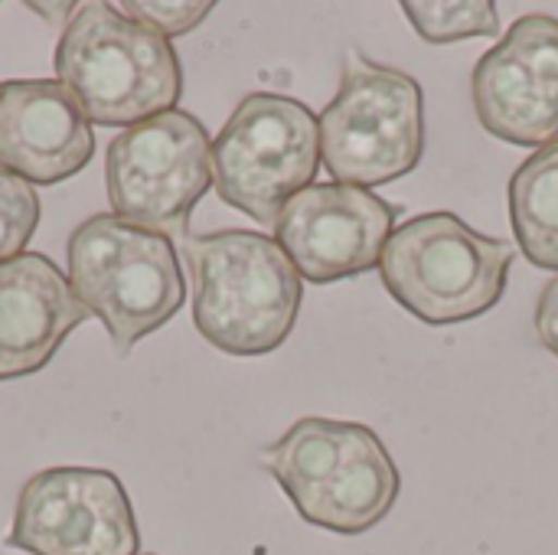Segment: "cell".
Listing matches in <instances>:
<instances>
[{
	"mask_svg": "<svg viewBox=\"0 0 558 555\" xmlns=\"http://www.w3.org/2000/svg\"><path fill=\"white\" fill-rule=\"evenodd\" d=\"M59 85L82 114L105 128H134L173 111L183 69L173 43L114 10L82 3L56 46Z\"/></svg>",
	"mask_w": 558,
	"mask_h": 555,
	"instance_id": "6da1fadb",
	"label": "cell"
},
{
	"mask_svg": "<svg viewBox=\"0 0 558 555\" xmlns=\"http://www.w3.org/2000/svg\"><path fill=\"white\" fill-rule=\"evenodd\" d=\"M196 330L229 357L278 350L301 311V275L262 232L229 229L186 242Z\"/></svg>",
	"mask_w": 558,
	"mask_h": 555,
	"instance_id": "7a4b0ae2",
	"label": "cell"
},
{
	"mask_svg": "<svg viewBox=\"0 0 558 555\" xmlns=\"http://www.w3.org/2000/svg\"><path fill=\"white\" fill-rule=\"evenodd\" d=\"M69 285L95 314L118 357L160 330L186 298L177 249L167 236L101 213L69 236Z\"/></svg>",
	"mask_w": 558,
	"mask_h": 555,
	"instance_id": "3957f363",
	"label": "cell"
},
{
	"mask_svg": "<svg viewBox=\"0 0 558 555\" xmlns=\"http://www.w3.org/2000/svg\"><path fill=\"white\" fill-rule=\"evenodd\" d=\"M513 249L454 213H422L392 229L379 275L386 291L432 327L464 324L500 304Z\"/></svg>",
	"mask_w": 558,
	"mask_h": 555,
	"instance_id": "277c9868",
	"label": "cell"
},
{
	"mask_svg": "<svg viewBox=\"0 0 558 555\" xmlns=\"http://www.w3.org/2000/svg\"><path fill=\"white\" fill-rule=\"evenodd\" d=\"M317 121L324 167L347 186L392 183L412 173L425 150L422 85L360 49L347 52L340 88Z\"/></svg>",
	"mask_w": 558,
	"mask_h": 555,
	"instance_id": "5b68a950",
	"label": "cell"
},
{
	"mask_svg": "<svg viewBox=\"0 0 558 555\" xmlns=\"http://www.w3.org/2000/svg\"><path fill=\"white\" fill-rule=\"evenodd\" d=\"M317 167L320 121L291 95H245L213 141L219 200L258 226H275L288 200L314 186Z\"/></svg>",
	"mask_w": 558,
	"mask_h": 555,
	"instance_id": "8992f818",
	"label": "cell"
},
{
	"mask_svg": "<svg viewBox=\"0 0 558 555\" xmlns=\"http://www.w3.org/2000/svg\"><path fill=\"white\" fill-rule=\"evenodd\" d=\"M108 203L118 219L160 236H183L193 206L213 186V144L186 111H163L124 128L105 154Z\"/></svg>",
	"mask_w": 558,
	"mask_h": 555,
	"instance_id": "52a82bcc",
	"label": "cell"
},
{
	"mask_svg": "<svg viewBox=\"0 0 558 555\" xmlns=\"http://www.w3.org/2000/svg\"><path fill=\"white\" fill-rule=\"evenodd\" d=\"M7 546L29 555H137L141 536L111 471L49 468L23 484Z\"/></svg>",
	"mask_w": 558,
	"mask_h": 555,
	"instance_id": "ba28073f",
	"label": "cell"
},
{
	"mask_svg": "<svg viewBox=\"0 0 558 555\" xmlns=\"http://www.w3.org/2000/svg\"><path fill=\"white\" fill-rule=\"evenodd\" d=\"M484 131L517 147L558 141V16L526 13L471 75Z\"/></svg>",
	"mask_w": 558,
	"mask_h": 555,
	"instance_id": "9c48e42d",
	"label": "cell"
},
{
	"mask_svg": "<svg viewBox=\"0 0 558 555\" xmlns=\"http://www.w3.org/2000/svg\"><path fill=\"white\" fill-rule=\"evenodd\" d=\"M392 226L396 209L383 196L347 183H314L288 200L275 242L301 278L333 285L376 268Z\"/></svg>",
	"mask_w": 558,
	"mask_h": 555,
	"instance_id": "30bf717a",
	"label": "cell"
},
{
	"mask_svg": "<svg viewBox=\"0 0 558 555\" xmlns=\"http://www.w3.org/2000/svg\"><path fill=\"white\" fill-rule=\"evenodd\" d=\"M95 154L92 121L49 79L0 85V170L26 183H62Z\"/></svg>",
	"mask_w": 558,
	"mask_h": 555,
	"instance_id": "8fae6325",
	"label": "cell"
},
{
	"mask_svg": "<svg viewBox=\"0 0 558 555\" xmlns=\"http://www.w3.org/2000/svg\"><path fill=\"white\" fill-rule=\"evenodd\" d=\"M85 317L69 278L46 255L0 262V383L39 373Z\"/></svg>",
	"mask_w": 558,
	"mask_h": 555,
	"instance_id": "7c38bea8",
	"label": "cell"
},
{
	"mask_svg": "<svg viewBox=\"0 0 558 555\" xmlns=\"http://www.w3.org/2000/svg\"><path fill=\"white\" fill-rule=\"evenodd\" d=\"M399 468L379 435L363 425L353 451L340 464L337 478L324 487V494L301 510V517L320 530L340 536H360L383 523L399 500Z\"/></svg>",
	"mask_w": 558,
	"mask_h": 555,
	"instance_id": "4fadbf2b",
	"label": "cell"
},
{
	"mask_svg": "<svg viewBox=\"0 0 558 555\" xmlns=\"http://www.w3.org/2000/svg\"><path fill=\"white\" fill-rule=\"evenodd\" d=\"M363 425L333 419H301L275 445L262 451V464L271 471L278 487L288 494L294 510H307L324 487L337 478L340 464L353 451Z\"/></svg>",
	"mask_w": 558,
	"mask_h": 555,
	"instance_id": "5bb4252c",
	"label": "cell"
},
{
	"mask_svg": "<svg viewBox=\"0 0 558 555\" xmlns=\"http://www.w3.org/2000/svg\"><path fill=\"white\" fill-rule=\"evenodd\" d=\"M510 222L520 252L558 275V141L536 147L510 177Z\"/></svg>",
	"mask_w": 558,
	"mask_h": 555,
	"instance_id": "9a60e30c",
	"label": "cell"
},
{
	"mask_svg": "<svg viewBox=\"0 0 558 555\" xmlns=\"http://www.w3.org/2000/svg\"><path fill=\"white\" fill-rule=\"evenodd\" d=\"M402 13L415 33L435 46L500 33V16L490 0H405Z\"/></svg>",
	"mask_w": 558,
	"mask_h": 555,
	"instance_id": "2e32d148",
	"label": "cell"
},
{
	"mask_svg": "<svg viewBox=\"0 0 558 555\" xmlns=\"http://www.w3.org/2000/svg\"><path fill=\"white\" fill-rule=\"evenodd\" d=\"M39 222V200L33 186L0 170V262L23 255Z\"/></svg>",
	"mask_w": 558,
	"mask_h": 555,
	"instance_id": "e0dca14e",
	"label": "cell"
},
{
	"mask_svg": "<svg viewBox=\"0 0 558 555\" xmlns=\"http://www.w3.org/2000/svg\"><path fill=\"white\" fill-rule=\"evenodd\" d=\"M114 10L134 23H144L147 29L160 33V36H183L190 29H196L209 13H213V3L209 0H199V3H180V0H124V3H114Z\"/></svg>",
	"mask_w": 558,
	"mask_h": 555,
	"instance_id": "ac0fdd59",
	"label": "cell"
},
{
	"mask_svg": "<svg viewBox=\"0 0 558 555\" xmlns=\"http://www.w3.org/2000/svg\"><path fill=\"white\" fill-rule=\"evenodd\" d=\"M536 334L543 340V347L558 357V275L543 288L539 301H536Z\"/></svg>",
	"mask_w": 558,
	"mask_h": 555,
	"instance_id": "d6986e66",
	"label": "cell"
},
{
	"mask_svg": "<svg viewBox=\"0 0 558 555\" xmlns=\"http://www.w3.org/2000/svg\"><path fill=\"white\" fill-rule=\"evenodd\" d=\"M26 7H29L33 13H43V20H49V23H59V20L69 23V20L75 16V10H78L75 3H36V0H29Z\"/></svg>",
	"mask_w": 558,
	"mask_h": 555,
	"instance_id": "ffe728a7",
	"label": "cell"
}]
</instances>
